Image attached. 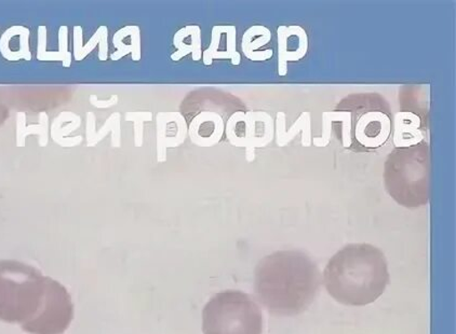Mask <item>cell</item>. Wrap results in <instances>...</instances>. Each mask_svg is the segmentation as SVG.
I'll list each match as a JSON object with an SVG mask.
<instances>
[{
    "label": "cell",
    "instance_id": "18",
    "mask_svg": "<svg viewBox=\"0 0 456 334\" xmlns=\"http://www.w3.org/2000/svg\"><path fill=\"white\" fill-rule=\"evenodd\" d=\"M126 121L134 123V146L141 148L144 143V123H151L154 115L151 111H129L125 115Z\"/></svg>",
    "mask_w": 456,
    "mask_h": 334
},
{
    "label": "cell",
    "instance_id": "1",
    "mask_svg": "<svg viewBox=\"0 0 456 334\" xmlns=\"http://www.w3.org/2000/svg\"><path fill=\"white\" fill-rule=\"evenodd\" d=\"M389 280L387 257L367 243L343 247L328 262L322 275L329 295L348 306H366L376 302Z\"/></svg>",
    "mask_w": 456,
    "mask_h": 334
},
{
    "label": "cell",
    "instance_id": "8",
    "mask_svg": "<svg viewBox=\"0 0 456 334\" xmlns=\"http://www.w3.org/2000/svg\"><path fill=\"white\" fill-rule=\"evenodd\" d=\"M247 147L246 158L248 162L255 160L256 148H262L270 144L273 138V121L271 115L265 111H247Z\"/></svg>",
    "mask_w": 456,
    "mask_h": 334
},
{
    "label": "cell",
    "instance_id": "14",
    "mask_svg": "<svg viewBox=\"0 0 456 334\" xmlns=\"http://www.w3.org/2000/svg\"><path fill=\"white\" fill-rule=\"evenodd\" d=\"M400 111L415 114L428 121V94L424 85H403L399 92Z\"/></svg>",
    "mask_w": 456,
    "mask_h": 334
},
{
    "label": "cell",
    "instance_id": "15",
    "mask_svg": "<svg viewBox=\"0 0 456 334\" xmlns=\"http://www.w3.org/2000/svg\"><path fill=\"white\" fill-rule=\"evenodd\" d=\"M109 30L106 27H100L87 44H83V28H74V58L76 60H83L96 45L100 44L99 59L106 60L109 58Z\"/></svg>",
    "mask_w": 456,
    "mask_h": 334
},
{
    "label": "cell",
    "instance_id": "5",
    "mask_svg": "<svg viewBox=\"0 0 456 334\" xmlns=\"http://www.w3.org/2000/svg\"><path fill=\"white\" fill-rule=\"evenodd\" d=\"M278 75H288V64L298 62L306 57L308 52V35L300 25L281 27L277 29Z\"/></svg>",
    "mask_w": 456,
    "mask_h": 334
},
{
    "label": "cell",
    "instance_id": "19",
    "mask_svg": "<svg viewBox=\"0 0 456 334\" xmlns=\"http://www.w3.org/2000/svg\"><path fill=\"white\" fill-rule=\"evenodd\" d=\"M69 28L68 27H62L60 28L59 32V50L61 55H62L64 59L63 66L64 68H69L70 64H72V55L69 52Z\"/></svg>",
    "mask_w": 456,
    "mask_h": 334
},
{
    "label": "cell",
    "instance_id": "3",
    "mask_svg": "<svg viewBox=\"0 0 456 334\" xmlns=\"http://www.w3.org/2000/svg\"><path fill=\"white\" fill-rule=\"evenodd\" d=\"M384 186L392 199L405 209L428 203L430 195V148L428 140L395 148L385 161Z\"/></svg>",
    "mask_w": 456,
    "mask_h": 334
},
{
    "label": "cell",
    "instance_id": "4",
    "mask_svg": "<svg viewBox=\"0 0 456 334\" xmlns=\"http://www.w3.org/2000/svg\"><path fill=\"white\" fill-rule=\"evenodd\" d=\"M189 124L179 111H160L156 115V155L159 163L167 162V151L184 144Z\"/></svg>",
    "mask_w": 456,
    "mask_h": 334
},
{
    "label": "cell",
    "instance_id": "10",
    "mask_svg": "<svg viewBox=\"0 0 456 334\" xmlns=\"http://www.w3.org/2000/svg\"><path fill=\"white\" fill-rule=\"evenodd\" d=\"M272 32L263 25H255L248 28L242 35L241 50L248 60L253 62H265L273 55L272 49L262 50L271 43Z\"/></svg>",
    "mask_w": 456,
    "mask_h": 334
},
{
    "label": "cell",
    "instance_id": "2",
    "mask_svg": "<svg viewBox=\"0 0 456 334\" xmlns=\"http://www.w3.org/2000/svg\"><path fill=\"white\" fill-rule=\"evenodd\" d=\"M331 114L332 130L336 131L343 148L352 153H374L392 138V108L381 94H349Z\"/></svg>",
    "mask_w": 456,
    "mask_h": 334
},
{
    "label": "cell",
    "instance_id": "11",
    "mask_svg": "<svg viewBox=\"0 0 456 334\" xmlns=\"http://www.w3.org/2000/svg\"><path fill=\"white\" fill-rule=\"evenodd\" d=\"M174 45L176 49L171 54V60L177 62L186 55L191 54V59L197 62L202 59L201 28L199 25H187L177 30L174 37Z\"/></svg>",
    "mask_w": 456,
    "mask_h": 334
},
{
    "label": "cell",
    "instance_id": "20",
    "mask_svg": "<svg viewBox=\"0 0 456 334\" xmlns=\"http://www.w3.org/2000/svg\"><path fill=\"white\" fill-rule=\"evenodd\" d=\"M118 95L111 96L109 100H100L96 95L90 96V104L94 106L95 108L99 109H108L110 107H113V106L118 105Z\"/></svg>",
    "mask_w": 456,
    "mask_h": 334
},
{
    "label": "cell",
    "instance_id": "7",
    "mask_svg": "<svg viewBox=\"0 0 456 334\" xmlns=\"http://www.w3.org/2000/svg\"><path fill=\"white\" fill-rule=\"evenodd\" d=\"M236 39L234 25H216L212 28L210 45L202 53L204 64L211 66L215 60H231L232 65H240L241 55L237 52Z\"/></svg>",
    "mask_w": 456,
    "mask_h": 334
},
{
    "label": "cell",
    "instance_id": "17",
    "mask_svg": "<svg viewBox=\"0 0 456 334\" xmlns=\"http://www.w3.org/2000/svg\"><path fill=\"white\" fill-rule=\"evenodd\" d=\"M247 115L246 111L238 110L228 118L225 125V136L235 147H247Z\"/></svg>",
    "mask_w": 456,
    "mask_h": 334
},
{
    "label": "cell",
    "instance_id": "12",
    "mask_svg": "<svg viewBox=\"0 0 456 334\" xmlns=\"http://www.w3.org/2000/svg\"><path fill=\"white\" fill-rule=\"evenodd\" d=\"M113 44L116 52L110 55L111 60H118L131 54L134 62L141 60V29L136 25H128L115 33Z\"/></svg>",
    "mask_w": 456,
    "mask_h": 334
},
{
    "label": "cell",
    "instance_id": "13",
    "mask_svg": "<svg viewBox=\"0 0 456 334\" xmlns=\"http://www.w3.org/2000/svg\"><path fill=\"white\" fill-rule=\"evenodd\" d=\"M95 115L87 114V124H86V135H87V146L94 147L111 133V146L114 148L121 147V115L115 113L106 120L105 124L99 131L95 130Z\"/></svg>",
    "mask_w": 456,
    "mask_h": 334
},
{
    "label": "cell",
    "instance_id": "9",
    "mask_svg": "<svg viewBox=\"0 0 456 334\" xmlns=\"http://www.w3.org/2000/svg\"><path fill=\"white\" fill-rule=\"evenodd\" d=\"M394 129V144L396 148L414 146L427 140L425 138L428 135V121L408 111H399L395 118Z\"/></svg>",
    "mask_w": 456,
    "mask_h": 334
},
{
    "label": "cell",
    "instance_id": "16",
    "mask_svg": "<svg viewBox=\"0 0 456 334\" xmlns=\"http://www.w3.org/2000/svg\"><path fill=\"white\" fill-rule=\"evenodd\" d=\"M286 114L280 111L276 119V143L278 146H287L302 131L309 138H312L311 113H308V111L298 116L297 123L291 126L290 130H286Z\"/></svg>",
    "mask_w": 456,
    "mask_h": 334
},
{
    "label": "cell",
    "instance_id": "6",
    "mask_svg": "<svg viewBox=\"0 0 456 334\" xmlns=\"http://www.w3.org/2000/svg\"><path fill=\"white\" fill-rule=\"evenodd\" d=\"M226 123L227 120L217 110L201 111L189 125L191 143L202 148L219 144L224 138Z\"/></svg>",
    "mask_w": 456,
    "mask_h": 334
}]
</instances>
